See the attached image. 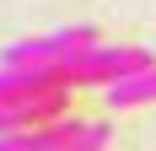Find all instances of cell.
Segmentation results:
<instances>
[{
	"mask_svg": "<svg viewBox=\"0 0 156 151\" xmlns=\"http://www.w3.org/2000/svg\"><path fill=\"white\" fill-rule=\"evenodd\" d=\"M145 70H156V54L140 43H97L86 54H76V60H65L70 87H102V92L129 81V76H145Z\"/></svg>",
	"mask_w": 156,
	"mask_h": 151,
	"instance_id": "cell-1",
	"label": "cell"
},
{
	"mask_svg": "<svg viewBox=\"0 0 156 151\" xmlns=\"http://www.w3.org/2000/svg\"><path fill=\"white\" fill-rule=\"evenodd\" d=\"M102 38H97V27H54V32H38V38H22V43L5 49V60L0 65H65L76 60V54H86V49H97Z\"/></svg>",
	"mask_w": 156,
	"mask_h": 151,
	"instance_id": "cell-2",
	"label": "cell"
},
{
	"mask_svg": "<svg viewBox=\"0 0 156 151\" xmlns=\"http://www.w3.org/2000/svg\"><path fill=\"white\" fill-rule=\"evenodd\" d=\"M70 92L65 65H0V103H22V97H54Z\"/></svg>",
	"mask_w": 156,
	"mask_h": 151,
	"instance_id": "cell-3",
	"label": "cell"
},
{
	"mask_svg": "<svg viewBox=\"0 0 156 151\" xmlns=\"http://www.w3.org/2000/svg\"><path fill=\"white\" fill-rule=\"evenodd\" d=\"M70 119V92L54 97H22V103H0V135H27V130H48V124Z\"/></svg>",
	"mask_w": 156,
	"mask_h": 151,
	"instance_id": "cell-4",
	"label": "cell"
},
{
	"mask_svg": "<svg viewBox=\"0 0 156 151\" xmlns=\"http://www.w3.org/2000/svg\"><path fill=\"white\" fill-rule=\"evenodd\" d=\"M86 124H92V119L70 113V119L48 124V130H27V135H0V151H65L70 140H81V135H86Z\"/></svg>",
	"mask_w": 156,
	"mask_h": 151,
	"instance_id": "cell-5",
	"label": "cell"
},
{
	"mask_svg": "<svg viewBox=\"0 0 156 151\" xmlns=\"http://www.w3.org/2000/svg\"><path fill=\"white\" fill-rule=\"evenodd\" d=\"M102 97H108V108H145V103H156V70H145V76H129V81L108 87Z\"/></svg>",
	"mask_w": 156,
	"mask_h": 151,
	"instance_id": "cell-6",
	"label": "cell"
},
{
	"mask_svg": "<svg viewBox=\"0 0 156 151\" xmlns=\"http://www.w3.org/2000/svg\"><path fill=\"white\" fill-rule=\"evenodd\" d=\"M108 140H113V124H108V119H92V124H86V135H81V140H70L65 151H102Z\"/></svg>",
	"mask_w": 156,
	"mask_h": 151,
	"instance_id": "cell-7",
	"label": "cell"
}]
</instances>
